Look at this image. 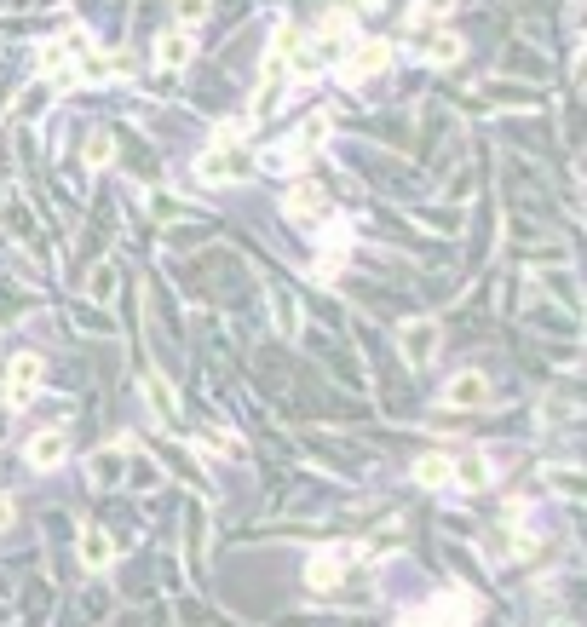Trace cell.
Segmentation results:
<instances>
[{
	"mask_svg": "<svg viewBox=\"0 0 587 627\" xmlns=\"http://www.w3.org/2000/svg\"><path fill=\"white\" fill-rule=\"evenodd\" d=\"M242 173H248V150L236 144V127H225V133L196 156V179H202V185H231Z\"/></svg>",
	"mask_w": 587,
	"mask_h": 627,
	"instance_id": "cell-1",
	"label": "cell"
},
{
	"mask_svg": "<svg viewBox=\"0 0 587 627\" xmlns=\"http://www.w3.org/2000/svg\"><path fill=\"white\" fill-rule=\"evenodd\" d=\"M41 374H47V363H41L35 351H24V357H12V380H6V403H12V409H24L29 397L41 392Z\"/></svg>",
	"mask_w": 587,
	"mask_h": 627,
	"instance_id": "cell-2",
	"label": "cell"
},
{
	"mask_svg": "<svg viewBox=\"0 0 587 627\" xmlns=\"http://www.w3.org/2000/svg\"><path fill=\"white\" fill-rule=\"evenodd\" d=\"M409 622H478V599L472 593H438L426 610H409Z\"/></svg>",
	"mask_w": 587,
	"mask_h": 627,
	"instance_id": "cell-3",
	"label": "cell"
},
{
	"mask_svg": "<svg viewBox=\"0 0 587 627\" xmlns=\"http://www.w3.org/2000/svg\"><path fill=\"white\" fill-rule=\"evenodd\" d=\"M346 564H352V547H323V553H311L306 581L317 587V593H329V587H340V581H346Z\"/></svg>",
	"mask_w": 587,
	"mask_h": 627,
	"instance_id": "cell-4",
	"label": "cell"
},
{
	"mask_svg": "<svg viewBox=\"0 0 587 627\" xmlns=\"http://www.w3.org/2000/svg\"><path fill=\"white\" fill-rule=\"evenodd\" d=\"M386 64H392V47H386V41H357V47H352V58L340 64V75H346V81L357 87V81H369V75H380Z\"/></svg>",
	"mask_w": 587,
	"mask_h": 627,
	"instance_id": "cell-5",
	"label": "cell"
},
{
	"mask_svg": "<svg viewBox=\"0 0 587 627\" xmlns=\"http://www.w3.org/2000/svg\"><path fill=\"white\" fill-rule=\"evenodd\" d=\"M415 58H421V64H438V70H444V64H455V58H461V35H449V29H415Z\"/></svg>",
	"mask_w": 587,
	"mask_h": 627,
	"instance_id": "cell-6",
	"label": "cell"
},
{
	"mask_svg": "<svg viewBox=\"0 0 587 627\" xmlns=\"http://www.w3.org/2000/svg\"><path fill=\"white\" fill-rule=\"evenodd\" d=\"M282 208H288V219H329L334 202H329V190L323 185H288Z\"/></svg>",
	"mask_w": 587,
	"mask_h": 627,
	"instance_id": "cell-7",
	"label": "cell"
},
{
	"mask_svg": "<svg viewBox=\"0 0 587 627\" xmlns=\"http://www.w3.org/2000/svg\"><path fill=\"white\" fill-rule=\"evenodd\" d=\"M403 357L415 363V369H426V357L438 351V323H426V317H415V323H403Z\"/></svg>",
	"mask_w": 587,
	"mask_h": 627,
	"instance_id": "cell-8",
	"label": "cell"
},
{
	"mask_svg": "<svg viewBox=\"0 0 587 627\" xmlns=\"http://www.w3.org/2000/svg\"><path fill=\"white\" fill-rule=\"evenodd\" d=\"M444 403H455V409H478V403H490V380L484 374H455L449 380V392H444Z\"/></svg>",
	"mask_w": 587,
	"mask_h": 627,
	"instance_id": "cell-9",
	"label": "cell"
},
{
	"mask_svg": "<svg viewBox=\"0 0 587 627\" xmlns=\"http://www.w3.org/2000/svg\"><path fill=\"white\" fill-rule=\"evenodd\" d=\"M110 558H116V541L98 530V524H87V530H81V564H87V570H110Z\"/></svg>",
	"mask_w": 587,
	"mask_h": 627,
	"instance_id": "cell-10",
	"label": "cell"
},
{
	"mask_svg": "<svg viewBox=\"0 0 587 627\" xmlns=\"http://www.w3.org/2000/svg\"><path fill=\"white\" fill-rule=\"evenodd\" d=\"M144 397L156 403V420L162 426H179V397H173V386H167L162 374H144Z\"/></svg>",
	"mask_w": 587,
	"mask_h": 627,
	"instance_id": "cell-11",
	"label": "cell"
},
{
	"mask_svg": "<svg viewBox=\"0 0 587 627\" xmlns=\"http://www.w3.org/2000/svg\"><path fill=\"white\" fill-rule=\"evenodd\" d=\"M156 64H162V70H185L190 64V35L185 29H167L162 41H156Z\"/></svg>",
	"mask_w": 587,
	"mask_h": 627,
	"instance_id": "cell-12",
	"label": "cell"
},
{
	"mask_svg": "<svg viewBox=\"0 0 587 627\" xmlns=\"http://www.w3.org/2000/svg\"><path fill=\"white\" fill-rule=\"evenodd\" d=\"M346 254H352V225H346V219H329V225H323V271L340 265Z\"/></svg>",
	"mask_w": 587,
	"mask_h": 627,
	"instance_id": "cell-13",
	"label": "cell"
},
{
	"mask_svg": "<svg viewBox=\"0 0 587 627\" xmlns=\"http://www.w3.org/2000/svg\"><path fill=\"white\" fill-rule=\"evenodd\" d=\"M449 484H461V489H490V461H484V455L449 461Z\"/></svg>",
	"mask_w": 587,
	"mask_h": 627,
	"instance_id": "cell-14",
	"label": "cell"
},
{
	"mask_svg": "<svg viewBox=\"0 0 587 627\" xmlns=\"http://www.w3.org/2000/svg\"><path fill=\"white\" fill-rule=\"evenodd\" d=\"M41 70L58 75V87H70L75 81V52L64 47V41H52V47H41Z\"/></svg>",
	"mask_w": 587,
	"mask_h": 627,
	"instance_id": "cell-15",
	"label": "cell"
},
{
	"mask_svg": "<svg viewBox=\"0 0 587 627\" xmlns=\"http://www.w3.org/2000/svg\"><path fill=\"white\" fill-rule=\"evenodd\" d=\"M64 455H70V438H64V432H41V438L29 443V461L35 466H58Z\"/></svg>",
	"mask_w": 587,
	"mask_h": 627,
	"instance_id": "cell-16",
	"label": "cell"
},
{
	"mask_svg": "<svg viewBox=\"0 0 587 627\" xmlns=\"http://www.w3.org/2000/svg\"><path fill=\"white\" fill-rule=\"evenodd\" d=\"M121 466H127V443H110L93 455V478L98 484H121Z\"/></svg>",
	"mask_w": 587,
	"mask_h": 627,
	"instance_id": "cell-17",
	"label": "cell"
},
{
	"mask_svg": "<svg viewBox=\"0 0 587 627\" xmlns=\"http://www.w3.org/2000/svg\"><path fill=\"white\" fill-rule=\"evenodd\" d=\"M259 162H265V173H294V167H306V150L300 144H271Z\"/></svg>",
	"mask_w": 587,
	"mask_h": 627,
	"instance_id": "cell-18",
	"label": "cell"
},
{
	"mask_svg": "<svg viewBox=\"0 0 587 627\" xmlns=\"http://www.w3.org/2000/svg\"><path fill=\"white\" fill-rule=\"evenodd\" d=\"M415 484H421V489H444L449 484V455H421V461H415Z\"/></svg>",
	"mask_w": 587,
	"mask_h": 627,
	"instance_id": "cell-19",
	"label": "cell"
},
{
	"mask_svg": "<svg viewBox=\"0 0 587 627\" xmlns=\"http://www.w3.org/2000/svg\"><path fill=\"white\" fill-rule=\"evenodd\" d=\"M323 139H329V116H311L306 127H300V133H294V144H300V150H306V156H311V150H317V144H323Z\"/></svg>",
	"mask_w": 587,
	"mask_h": 627,
	"instance_id": "cell-20",
	"label": "cell"
},
{
	"mask_svg": "<svg viewBox=\"0 0 587 627\" xmlns=\"http://www.w3.org/2000/svg\"><path fill=\"white\" fill-rule=\"evenodd\" d=\"M173 18H179V29L202 24V18H208V0H179V6H173Z\"/></svg>",
	"mask_w": 587,
	"mask_h": 627,
	"instance_id": "cell-21",
	"label": "cell"
},
{
	"mask_svg": "<svg viewBox=\"0 0 587 627\" xmlns=\"http://www.w3.org/2000/svg\"><path fill=\"white\" fill-rule=\"evenodd\" d=\"M110 156H116V144H110V139H93V144H87V162H93V167H104Z\"/></svg>",
	"mask_w": 587,
	"mask_h": 627,
	"instance_id": "cell-22",
	"label": "cell"
},
{
	"mask_svg": "<svg viewBox=\"0 0 587 627\" xmlns=\"http://www.w3.org/2000/svg\"><path fill=\"white\" fill-rule=\"evenodd\" d=\"M415 12H421V18H444V12H455V0H421Z\"/></svg>",
	"mask_w": 587,
	"mask_h": 627,
	"instance_id": "cell-23",
	"label": "cell"
},
{
	"mask_svg": "<svg viewBox=\"0 0 587 627\" xmlns=\"http://www.w3.org/2000/svg\"><path fill=\"white\" fill-rule=\"evenodd\" d=\"M0 530H12V495H0Z\"/></svg>",
	"mask_w": 587,
	"mask_h": 627,
	"instance_id": "cell-24",
	"label": "cell"
}]
</instances>
